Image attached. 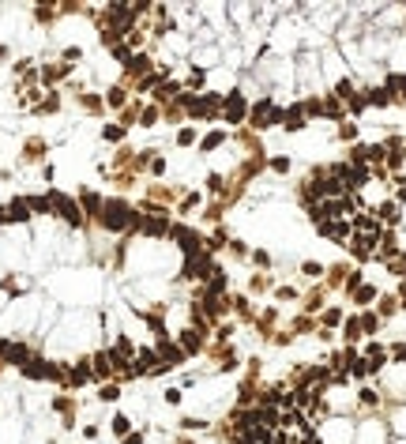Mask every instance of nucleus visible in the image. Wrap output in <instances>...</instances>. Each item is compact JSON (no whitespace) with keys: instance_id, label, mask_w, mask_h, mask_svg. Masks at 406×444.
<instances>
[{"instance_id":"1","label":"nucleus","mask_w":406,"mask_h":444,"mask_svg":"<svg viewBox=\"0 0 406 444\" xmlns=\"http://www.w3.org/2000/svg\"><path fill=\"white\" fill-rule=\"evenodd\" d=\"M124 204H109V219H105V222H109V226H117V230H120V226H124Z\"/></svg>"},{"instance_id":"2","label":"nucleus","mask_w":406,"mask_h":444,"mask_svg":"<svg viewBox=\"0 0 406 444\" xmlns=\"http://www.w3.org/2000/svg\"><path fill=\"white\" fill-rule=\"evenodd\" d=\"M226 113H229V120H237V117H241V113H245V102H241V98H237V94H233V98H229V102H226Z\"/></svg>"},{"instance_id":"3","label":"nucleus","mask_w":406,"mask_h":444,"mask_svg":"<svg viewBox=\"0 0 406 444\" xmlns=\"http://www.w3.org/2000/svg\"><path fill=\"white\" fill-rule=\"evenodd\" d=\"M286 128H290V132H297V128H301V106H294V110L286 113Z\"/></svg>"},{"instance_id":"4","label":"nucleus","mask_w":406,"mask_h":444,"mask_svg":"<svg viewBox=\"0 0 406 444\" xmlns=\"http://www.w3.org/2000/svg\"><path fill=\"white\" fill-rule=\"evenodd\" d=\"M369 102H372V106H388L391 98H388V91H372V98H369Z\"/></svg>"}]
</instances>
